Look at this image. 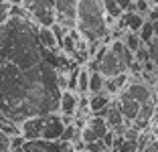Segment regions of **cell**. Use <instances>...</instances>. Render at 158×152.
<instances>
[{
	"label": "cell",
	"instance_id": "obj_1",
	"mask_svg": "<svg viewBox=\"0 0 158 152\" xmlns=\"http://www.w3.org/2000/svg\"><path fill=\"white\" fill-rule=\"evenodd\" d=\"M61 93L59 71L53 65L41 63L23 69L12 63H0V110L19 126L35 116L57 114Z\"/></svg>",
	"mask_w": 158,
	"mask_h": 152
},
{
	"label": "cell",
	"instance_id": "obj_2",
	"mask_svg": "<svg viewBox=\"0 0 158 152\" xmlns=\"http://www.w3.org/2000/svg\"><path fill=\"white\" fill-rule=\"evenodd\" d=\"M39 24L28 16H10L0 28V63L31 69L47 63V51L39 37Z\"/></svg>",
	"mask_w": 158,
	"mask_h": 152
},
{
	"label": "cell",
	"instance_id": "obj_3",
	"mask_svg": "<svg viewBox=\"0 0 158 152\" xmlns=\"http://www.w3.org/2000/svg\"><path fill=\"white\" fill-rule=\"evenodd\" d=\"M107 16L99 0H81L75 14V28L87 43H107Z\"/></svg>",
	"mask_w": 158,
	"mask_h": 152
},
{
	"label": "cell",
	"instance_id": "obj_4",
	"mask_svg": "<svg viewBox=\"0 0 158 152\" xmlns=\"http://www.w3.org/2000/svg\"><path fill=\"white\" fill-rule=\"evenodd\" d=\"M63 116L57 114H43L28 118L20 124V134L24 140H61L63 130H65Z\"/></svg>",
	"mask_w": 158,
	"mask_h": 152
},
{
	"label": "cell",
	"instance_id": "obj_5",
	"mask_svg": "<svg viewBox=\"0 0 158 152\" xmlns=\"http://www.w3.org/2000/svg\"><path fill=\"white\" fill-rule=\"evenodd\" d=\"M28 19L39 27H49L57 23V0H24L23 2Z\"/></svg>",
	"mask_w": 158,
	"mask_h": 152
},
{
	"label": "cell",
	"instance_id": "obj_6",
	"mask_svg": "<svg viewBox=\"0 0 158 152\" xmlns=\"http://www.w3.org/2000/svg\"><path fill=\"white\" fill-rule=\"evenodd\" d=\"M93 59L99 63V71H102L106 77H116V75L128 73V67L122 63V59L110 49V45H102L99 51L95 53Z\"/></svg>",
	"mask_w": 158,
	"mask_h": 152
},
{
	"label": "cell",
	"instance_id": "obj_7",
	"mask_svg": "<svg viewBox=\"0 0 158 152\" xmlns=\"http://www.w3.org/2000/svg\"><path fill=\"white\" fill-rule=\"evenodd\" d=\"M24 152H77L71 142L65 140H27Z\"/></svg>",
	"mask_w": 158,
	"mask_h": 152
},
{
	"label": "cell",
	"instance_id": "obj_8",
	"mask_svg": "<svg viewBox=\"0 0 158 152\" xmlns=\"http://www.w3.org/2000/svg\"><path fill=\"white\" fill-rule=\"evenodd\" d=\"M110 132V126H107L106 118L103 116H89L85 126L81 128V136H83V142H95V140H103V136Z\"/></svg>",
	"mask_w": 158,
	"mask_h": 152
},
{
	"label": "cell",
	"instance_id": "obj_9",
	"mask_svg": "<svg viewBox=\"0 0 158 152\" xmlns=\"http://www.w3.org/2000/svg\"><path fill=\"white\" fill-rule=\"evenodd\" d=\"M81 0H57V23L67 28H75V14Z\"/></svg>",
	"mask_w": 158,
	"mask_h": 152
},
{
	"label": "cell",
	"instance_id": "obj_10",
	"mask_svg": "<svg viewBox=\"0 0 158 152\" xmlns=\"http://www.w3.org/2000/svg\"><path fill=\"white\" fill-rule=\"evenodd\" d=\"M116 101H118V106H120L122 114H124L126 122L132 126V124H134V120L138 118V114H140V108H142V103H140V101H136L134 97L130 95V93L126 91V89L118 93Z\"/></svg>",
	"mask_w": 158,
	"mask_h": 152
},
{
	"label": "cell",
	"instance_id": "obj_11",
	"mask_svg": "<svg viewBox=\"0 0 158 152\" xmlns=\"http://www.w3.org/2000/svg\"><path fill=\"white\" fill-rule=\"evenodd\" d=\"M77 110H79V93L77 91H71V89H63V93H61L59 114L75 118V116H77Z\"/></svg>",
	"mask_w": 158,
	"mask_h": 152
},
{
	"label": "cell",
	"instance_id": "obj_12",
	"mask_svg": "<svg viewBox=\"0 0 158 152\" xmlns=\"http://www.w3.org/2000/svg\"><path fill=\"white\" fill-rule=\"evenodd\" d=\"M126 91L130 93L136 101H140V103H148V101L154 99V97H152V89L148 87V83L138 81V79H132V81L128 83Z\"/></svg>",
	"mask_w": 158,
	"mask_h": 152
},
{
	"label": "cell",
	"instance_id": "obj_13",
	"mask_svg": "<svg viewBox=\"0 0 158 152\" xmlns=\"http://www.w3.org/2000/svg\"><path fill=\"white\" fill-rule=\"evenodd\" d=\"M112 101H114V95H110V93H106V91L89 95V110H91L93 116H98V114H102L103 110H107Z\"/></svg>",
	"mask_w": 158,
	"mask_h": 152
},
{
	"label": "cell",
	"instance_id": "obj_14",
	"mask_svg": "<svg viewBox=\"0 0 158 152\" xmlns=\"http://www.w3.org/2000/svg\"><path fill=\"white\" fill-rule=\"evenodd\" d=\"M102 4H103V10H106V16H107V24H114V20H118L124 14L122 6L116 0H103Z\"/></svg>",
	"mask_w": 158,
	"mask_h": 152
},
{
	"label": "cell",
	"instance_id": "obj_15",
	"mask_svg": "<svg viewBox=\"0 0 158 152\" xmlns=\"http://www.w3.org/2000/svg\"><path fill=\"white\" fill-rule=\"evenodd\" d=\"M39 37H41V43L45 49H59V41H57L55 32H53V28L49 27H41L39 28Z\"/></svg>",
	"mask_w": 158,
	"mask_h": 152
},
{
	"label": "cell",
	"instance_id": "obj_16",
	"mask_svg": "<svg viewBox=\"0 0 158 152\" xmlns=\"http://www.w3.org/2000/svg\"><path fill=\"white\" fill-rule=\"evenodd\" d=\"M103 85H106V75L102 71H91V75H89V95L102 93Z\"/></svg>",
	"mask_w": 158,
	"mask_h": 152
},
{
	"label": "cell",
	"instance_id": "obj_17",
	"mask_svg": "<svg viewBox=\"0 0 158 152\" xmlns=\"http://www.w3.org/2000/svg\"><path fill=\"white\" fill-rule=\"evenodd\" d=\"M89 75H91V71L87 67H81L79 79H77V93L79 95H87L89 93Z\"/></svg>",
	"mask_w": 158,
	"mask_h": 152
},
{
	"label": "cell",
	"instance_id": "obj_18",
	"mask_svg": "<svg viewBox=\"0 0 158 152\" xmlns=\"http://www.w3.org/2000/svg\"><path fill=\"white\" fill-rule=\"evenodd\" d=\"M122 41L126 43V47H128L130 51H134V53H136V51H138L142 45H144V43H142V39H140V35H138V32H132V31H128V32H126L124 37H122Z\"/></svg>",
	"mask_w": 158,
	"mask_h": 152
},
{
	"label": "cell",
	"instance_id": "obj_19",
	"mask_svg": "<svg viewBox=\"0 0 158 152\" xmlns=\"http://www.w3.org/2000/svg\"><path fill=\"white\" fill-rule=\"evenodd\" d=\"M138 35H140V39H142V43H144V45H150V43H152V39L156 37V27H154V23L146 20L144 27L140 28Z\"/></svg>",
	"mask_w": 158,
	"mask_h": 152
},
{
	"label": "cell",
	"instance_id": "obj_20",
	"mask_svg": "<svg viewBox=\"0 0 158 152\" xmlns=\"http://www.w3.org/2000/svg\"><path fill=\"white\" fill-rule=\"evenodd\" d=\"M85 150L87 152H112V148L107 146L103 140H95V142H87L85 144Z\"/></svg>",
	"mask_w": 158,
	"mask_h": 152
},
{
	"label": "cell",
	"instance_id": "obj_21",
	"mask_svg": "<svg viewBox=\"0 0 158 152\" xmlns=\"http://www.w3.org/2000/svg\"><path fill=\"white\" fill-rule=\"evenodd\" d=\"M134 57H136V61H138V63H142V65H146L148 61H152V59H150V51H148V47H146V45L140 47V49L134 53Z\"/></svg>",
	"mask_w": 158,
	"mask_h": 152
},
{
	"label": "cell",
	"instance_id": "obj_22",
	"mask_svg": "<svg viewBox=\"0 0 158 152\" xmlns=\"http://www.w3.org/2000/svg\"><path fill=\"white\" fill-rule=\"evenodd\" d=\"M10 19V2H0V28L4 27V23Z\"/></svg>",
	"mask_w": 158,
	"mask_h": 152
},
{
	"label": "cell",
	"instance_id": "obj_23",
	"mask_svg": "<svg viewBox=\"0 0 158 152\" xmlns=\"http://www.w3.org/2000/svg\"><path fill=\"white\" fill-rule=\"evenodd\" d=\"M146 47H148V51H150V59H152V63L156 65V69H158V35L152 39V43L146 45Z\"/></svg>",
	"mask_w": 158,
	"mask_h": 152
},
{
	"label": "cell",
	"instance_id": "obj_24",
	"mask_svg": "<svg viewBox=\"0 0 158 152\" xmlns=\"http://www.w3.org/2000/svg\"><path fill=\"white\" fill-rule=\"evenodd\" d=\"M0 152H10V136L0 130Z\"/></svg>",
	"mask_w": 158,
	"mask_h": 152
},
{
	"label": "cell",
	"instance_id": "obj_25",
	"mask_svg": "<svg viewBox=\"0 0 158 152\" xmlns=\"http://www.w3.org/2000/svg\"><path fill=\"white\" fill-rule=\"evenodd\" d=\"M136 4V12H140V14H148L150 12V6H148V0H136L134 2Z\"/></svg>",
	"mask_w": 158,
	"mask_h": 152
},
{
	"label": "cell",
	"instance_id": "obj_26",
	"mask_svg": "<svg viewBox=\"0 0 158 152\" xmlns=\"http://www.w3.org/2000/svg\"><path fill=\"white\" fill-rule=\"evenodd\" d=\"M152 126L158 128V103H156V110H154V116H152Z\"/></svg>",
	"mask_w": 158,
	"mask_h": 152
},
{
	"label": "cell",
	"instance_id": "obj_27",
	"mask_svg": "<svg viewBox=\"0 0 158 152\" xmlns=\"http://www.w3.org/2000/svg\"><path fill=\"white\" fill-rule=\"evenodd\" d=\"M6 2H10V4H23L24 0H6Z\"/></svg>",
	"mask_w": 158,
	"mask_h": 152
},
{
	"label": "cell",
	"instance_id": "obj_28",
	"mask_svg": "<svg viewBox=\"0 0 158 152\" xmlns=\"http://www.w3.org/2000/svg\"><path fill=\"white\" fill-rule=\"evenodd\" d=\"M4 120H6V116H4V112L0 110V122H4Z\"/></svg>",
	"mask_w": 158,
	"mask_h": 152
},
{
	"label": "cell",
	"instance_id": "obj_29",
	"mask_svg": "<svg viewBox=\"0 0 158 152\" xmlns=\"http://www.w3.org/2000/svg\"><path fill=\"white\" fill-rule=\"evenodd\" d=\"M99 2H103V0H99Z\"/></svg>",
	"mask_w": 158,
	"mask_h": 152
},
{
	"label": "cell",
	"instance_id": "obj_30",
	"mask_svg": "<svg viewBox=\"0 0 158 152\" xmlns=\"http://www.w3.org/2000/svg\"><path fill=\"white\" fill-rule=\"evenodd\" d=\"M83 152H87V150H83Z\"/></svg>",
	"mask_w": 158,
	"mask_h": 152
}]
</instances>
